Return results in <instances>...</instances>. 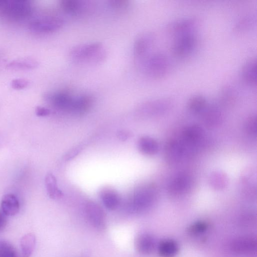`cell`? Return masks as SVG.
Returning a JSON list of instances; mask_svg holds the SVG:
<instances>
[{"label": "cell", "instance_id": "277c9868", "mask_svg": "<svg viewBox=\"0 0 257 257\" xmlns=\"http://www.w3.org/2000/svg\"><path fill=\"white\" fill-rule=\"evenodd\" d=\"M33 11L31 3L25 0H0V12L9 18L25 19Z\"/></svg>", "mask_w": 257, "mask_h": 257}, {"label": "cell", "instance_id": "7a4b0ae2", "mask_svg": "<svg viewBox=\"0 0 257 257\" xmlns=\"http://www.w3.org/2000/svg\"><path fill=\"white\" fill-rule=\"evenodd\" d=\"M69 56L78 63H97L105 59L106 51L101 43L91 42L73 47L70 51Z\"/></svg>", "mask_w": 257, "mask_h": 257}, {"label": "cell", "instance_id": "7402d4cb", "mask_svg": "<svg viewBox=\"0 0 257 257\" xmlns=\"http://www.w3.org/2000/svg\"><path fill=\"white\" fill-rule=\"evenodd\" d=\"M39 63L37 60L32 58H21L14 60L7 65V67L16 70H25L37 67Z\"/></svg>", "mask_w": 257, "mask_h": 257}, {"label": "cell", "instance_id": "52a82bcc", "mask_svg": "<svg viewBox=\"0 0 257 257\" xmlns=\"http://www.w3.org/2000/svg\"><path fill=\"white\" fill-rule=\"evenodd\" d=\"M64 24V20L55 15H45L36 18L29 24V29L38 34H47L60 29Z\"/></svg>", "mask_w": 257, "mask_h": 257}, {"label": "cell", "instance_id": "e575fe53", "mask_svg": "<svg viewBox=\"0 0 257 257\" xmlns=\"http://www.w3.org/2000/svg\"><path fill=\"white\" fill-rule=\"evenodd\" d=\"M35 112L38 116H46L51 113L50 110L46 107L38 106L36 107Z\"/></svg>", "mask_w": 257, "mask_h": 257}, {"label": "cell", "instance_id": "ba28073f", "mask_svg": "<svg viewBox=\"0 0 257 257\" xmlns=\"http://www.w3.org/2000/svg\"><path fill=\"white\" fill-rule=\"evenodd\" d=\"M154 41L155 36L151 33H144L137 37L134 44V55L136 64L150 54Z\"/></svg>", "mask_w": 257, "mask_h": 257}, {"label": "cell", "instance_id": "cb8c5ba5", "mask_svg": "<svg viewBox=\"0 0 257 257\" xmlns=\"http://www.w3.org/2000/svg\"><path fill=\"white\" fill-rule=\"evenodd\" d=\"M206 98L201 94H195L187 100L186 105L188 109L194 113H201L207 105Z\"/></svg>", "mask_w": 257, "mask_h": 257}, {"label": "cell", "instance_id": "484cf974", "mask_svg": "<svg viewBox=\"0 0 257 257\" xmlns=\"http://www.w3.org/2000/svg\"><path fill=\"white\" fill-rule=\"evenodd\" d=\"M36 244V237L33 233H29L21 239L20 246L22 257H30Z\"/></svg>", "mask_w": 257, "mask_h": 257}, {"label": "cell", "instance_id": "f546056e", "mask_svg": "<svg viewBox=\"0 0 257 257\" xmlns=\"http://www.w3.org/2000/svg\"><path fill=\"white\" fill-rule=\"evenodd\" d=\"M210 182L213 188L216 189H221L226 186L227 179L223 174L216 173L211 175Z\"/></svg>", "mask_w": 257, "mask_h": 257}, {"label": "cell", "instance_id": "8992f818", "mask_svg": "<svg viewBox=\"0 0 257 257\" xmlns=\"http://www.w3.org/2000/svg\"><path fill=\"white\" fill-rule=\"evenodd\" d=\"M198 44V38L193 32L179 36L174 40L171 46L173 55L178 58L188 57L194 51Z\"/></svg>", "mask_w": 257, "mask_h": 257}, {"label": "cell", "instance_id": "603a6c76", "mask_svg": "<svg viewBox=\"0 0 257 257\" xmlns=\"http://www.w3.org/2000/svg\"><path fill=\"white\" fill-rule=\"evenodd\" d=\"M178 251L177 243L172 239L162 240L158 246V252L161 257H174Z\"/></svg>", "mask_w": 257, "mask_h": 257}, {"label": "cell", "instance_id": "9c48e42d", "mask_svg": "<svg viewBox=\"0 0 257 257\" xmlns=\"http://www.w3.org/2000/svg\"><path fill=\"white\" fill-rule=\"evenodd\" d=\"M198 22L194 17H184L173 20L166 26L167 31L176 36L182 34L192 32Z\"/></svg>", "mask_w": 257, "mask_h": 257}, {"label": "cell", "instance_id": "9a60e30c", "mask_svg": "<svg viewBox=\"0 0 257 257\" xmlns=\"http://www.w3.org/2000/svg\"><path fill=\"white\" fill-rule=\"evenodd\" d=\"M240 76L242 81L250 86H255L257 83V63L256 58L247 60L241 67Z\"/></svg>", "mask_w": 257, "mask_h": 257}, {"label": "cell", "instance_id": "8d00e7d4", "mask_svg": "<svg viewBox=\"0 0 257 257\" xmlns=\"http://www.w3.org/2000/svg\"><path fill=\"white\" fill-rule=\"evenodd\" d=\"M117 137L121 141H125L130 137V133L127 131H120L117 133Z\"/></svg>", "mask_w": 257, "mask_h": 257}, {"label": "cell", "instance_id": "8fae6325", "mask_svg": "<svg viewBox=\"0 0 257 257\" xmlns=\"http://www.w3.org/2000/svg\"><path fill=\"white\" fill-rule=\"evenodd\" d=\"M85 211L87 219L90 223L97 229H102L105 225V215L96 203L88 201L85 206Z\"/></svg>", "mask_w": 257, "mask_h": 257}, {"label": "cell", "instance_id": "30bf717a", "mask_svg": "<svg viewBox=\"0 0 257 257\" xmlns=\"http://www.w3.org/2000/svg\"><path fill=\"white\" fill-rule=\"evenodd\" d=\"M171 105L169 99L163 98L147 101L140 104L137 112L140 115H153L167 110Z\"/></svg>", "mask_w": 257, "mask_h": 257}, {"label": "cell", "instance_id": "2e32d148", "mask_svg": "<svg viewBox=\"0 0 257 257\" xmlns=\"http://www.w3.org/2000/svg\"><path fill=\"white\" fill-rule=\"evenodd\" d=\"M99 196L105 207L109 210H115L120 203L118 192L112 188H102L99 191Z\"/></svg>", "mask_w": 257, "mask_h": 257}, {"label": "cell", "instance_id": "5b68a950", "mask_svg": "<svg viewBox=\"0 0 257 257\" xmlns=\"http://www.w3.org/2000/svg\"><path fill=\"white\" fill-rule=\"evenodd\" d=\"M156 196V189L151 184L138 187L135 190L131 202L133 211L141 212L149 208L153 203Z\"/></svg>", "mask_w": 257, "mask_h": 257}, {"label": "cell", "instance_id": "5bb4252c", "mask_svg": "<svg viewBox=\"0 0 257 257\" xmlns=\"http://www.w3.org/2000/svg\"><path fill=\"white\" fill-rule=\"evenodd\" d=\"M202 136L203 131L199 126L197 125L189 126L184 131L182 141L180 142L187 155L189 151L193 149V147L200 141Z\"/></svg>", "mask_w": 257, "mask_h": 257}, {"label": "cell", "instance_id": "836d02e7", "mask_svg": "<svg viewBox=\"0 0 257 257\" xmlns=\"http://www.w3.org/2000/svg\"><path fill=\"white\" fill-rule=\"evenodd\" d=\"M111 7L116 10H122L127 7L128 3L126 1L113 0L109 2Z\"/></svg>", "mask_w": 257, "mask_h": 257}, {"label": "cell", "instance_id": "d6986e66", "mask_svg": "<svg viewBox=\"0 0 257 257\" xmlns=\"http://www.w3.org/2000/svg\"><path fill=\"white\" fill-rule=\"evenodd\" d=\"M136 247L139 252L145 254H150L156 247L155 239L149 234H141L136 239Z\"/></svg>", "mask_w": 257, "mask_h": 257}, {"label": "cell", "instance_id": "6da1fadb", "mask_svg": "<svg viewBox=\"0 0 257 257\" xmlns=\"http://www.w3.org/2000/svg\"><path fill=\"white\" fill-rule=\"evenodd\" d=\"M137 65L147 76L154 79L166 76L171 67L168 56L161 52L150 54Z\"/></svg>", "mask_w": 257, "mask_h": 257}, {"label": "cell", "instance_id": "d4e9b609", "mask_svg": "<svg viewBox=\"0 0 257 257\" xmlns=\"http://www.w3.org/2000/svg\"><path fill=\"white\" fill-rule=\"evenodd\" d=\"M45 186L49 197L53 199L60 198L62 196V192L58 187L57 180L51 173H48L45 179Z\"/></svg>", "mask_w": 257, "mask_h": 257}, {"label": "cell", "instance_id": "e0dca14e", "mask_svg": "<svg viewBox=\"0 0 257 257\" xmlns=\"http://www.w3.org/2000/svg\"><path fill=\"white\" fill-rule=\"evenodd\" d=\"M2 212L6 216H14L20 210V203L17 197L12 194L3 196L1 201Z\"/></svg>", "mask_w": 257, "mask_h": 257}, {"label": "cell", "instance_id": "ac0fdd59", "mask_svg": "<svg viewBox=\"0 0 257 257\" xmlns=\"http://www.w3.org/2000/svg\"><path fill=\"white\" fill-rule=\"evenodd\" d=\"M185 155L180 142L172 141L168 143L165 149V156L170 163H176Z\"/></svg>", "mask_w": 257, "mask_h": 257}, {"label": "cell", "instance_id": "74e56055", "mask_svg": "<svg viewBox=\"0 0 257 257\" xmlns=\"http://www.w3.org/2000/svg\"><path fill=\"white\" fill-rule=\"evenodd\" d=\"M80 150L81 149L79 147L74 149L68 154L67 157H66V159L67 160L73 158L79 153V151H80Z\"/></svg>", "mask_w": 257, "mask_h": 257}, {"label": "cell", "instance_id": "d590c367", "mask_svg": "<svg viewBox=\"0 0 257 257\" xmlns=\"http://www.w3.org/2000/svg\"><path fill=\"white\" fill-rule=\"evenodd\" d=\"M6 216L2 211H0V231L5 228L7 225V220Z\"/></svg>", "mask_w": 257, "mask_h": 257}, {"label": "cell", "instance_id": "4fadbf2b", "mask_svg": "<svg viewBox=\"0 0 257 257\" xmlns=\"http://www.w3.org/2000/svg\"><path fill=\"white\" fill-rule=\"evenodd\" d=\"M192 184V179L189 176L181 174L171 181L168 186V192L173 196L183 195L190 190Z\"/></svg>", "mask_w": 257, "mask_h": 257}, {"label": "cell", "instance_id": "1f68e13d", "mask_svg": "<svg viewBox=\"0 0 257 257\" xmlns=\"http://www.w3.org/2000/svg\"><path fill=\"white\" fill-rule=\"evenodd\" d=\"M208 228L207 223L203 221L194 222L189 227V231L193 234H199L204 232Z\"/></svg>", "mask_w": 257, "mask_h": 257}, {"label": "cell", "instance_id": "f1b7e54d", "mask_svg": "<svg viewBox=\"0 0 257 257\" xmlns=\"http://www.w3.org/2000/svg\"><path fill=\"white\" fill-rule=\"evenodd\" d=\"M0 257H18L14 246L6 241H0Z\"/></svg>", "mask_w": 257, "mask_h": 257}, {"label": "cell", "instance_id": "4316f807", "mask_svg": "<svg viewBox=\"0 0 257 257\" xmlns=\"http://www.w3.org/2000/svg\"><path fill=\"white\" fill-rule=\"evenodd\" d=\"M219 98L221 102L227 105L234 103L237 99V93L232 86L225 85L219 91Z\"/></svg>", "mask_w": 257, "mask_h": 257}, {"label": "cell", "instance_id": "ffe728a7", "mask_svg": "<svg viewBox=\"0 0 257 257\" xmlns=\"http://www.w3.org/2000/svg\"><path fill=\"white\" fill-rule=\"evenodd\" d=\"M62 9L72 15H79L87 10L89 7L88 2L79 0H64L61 2Z\"/></svg>", "mask_w": 257, "mask_h": 257}, {"label": "cell", "instance_id": "4dcf8cb0", "mask_svg": "<svg viewBox=\"0 0 257 257\" xmlns=\"http://www.w3.org/2000/svg\"><path fill=\"white\" fill-rule=\"evenodd\" d=\"M256 116L254 114L249 116L246 120L245 123V130L247 133L249 135H256Z\"/></svg>", "mask_w": 257, "mask_h": 257}, {"label": "cell", "instance_id": "83f0119b", "mask_svg": "<svg viewBox=\"0 0 257 257\" xmlns=\"http://www.w3.org/2000/svg\"><path fill=\"white\" fill-rule=\"evenodd\" d=\"M255 21V18L249 14L242 16L235 23L233 31L236 33L244 32L251 28Z\"/></svg>", "mask_w": 257, "mask_h": 257}, {"label": "cell", "instance_id": "7c38bea8", "mask_svg": "<svg viewBox=\"0 0 257 257\" xmlns=\"http://www.w3.org/2000/svg\"><path fill=\"white\" fill-rule=\"evenodd\" d=\"M256 240L252 236H242L234 239L231 244L232 250L239 254L251 255L256 251Z\"/></svg>", "mask_w": 257, "mask_h": 257}, {"label": "cell", "instance_id": "3957f363", "mask_svg": "<svg viewBox=\"0 0 257 257\" xmlns=\"http://www.w3.org/2000/svg\"><path fill=\"white\" fill-rule=\"evenodd\" d=\"M79 94L75 95L68 90H60L46 93L44 98L56 109L75 113V107Z\"/></svg>", "mask_w": 257, "mask_h": 257}, {"label": "cell", "instance_id": "d6a6232c", "mask_svg": "<svg viewBox=\"0 0 257 257\" xmlns=\"http://www.w3.org/2000/svg\"><path fill=\"white\" fill-rule=\"evenodd\" d=\"M29 84L30 82L28 79L19 78L13 79L10 84L13 88L20 90L26 88Z\"/></svg>", "mask_w": 257, "mask_h": 257}, {"label": "cell", "instance_id": "44dd1931", "mask_svg": "<svg viewBox=\"0 0 257 257\" xmlns=\"http://www.w3.org/2000/svg\"><path fill=\"white\" fill-rule=\"evenodd\" d=\"M138 148L143 154L153 155L158 152L159 145L154 139L148 136H143L138 141Z\"/></svg>", "mask_w": 257, "mask_h": 257}]
</instances>
